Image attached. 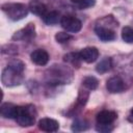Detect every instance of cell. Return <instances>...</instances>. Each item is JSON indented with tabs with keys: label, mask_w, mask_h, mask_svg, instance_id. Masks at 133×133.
Here are the masks:
<instances>
[{
	"label": "cell",
	"mask_w": 133,
	"mask_h": 133,
	"mask_svg": "<svg viewBox=\"0 0 133 133\" xmlns=\"http://www.w3.org/2000/svg\"><path fill=\"white\" fill-rule=\"evenodd\" d=\"M97 131H100V132H110L112 131V126L111 125H103V124H98L97 127H96Z\"/></svg>",
	"instance_id": "obj_21"
},
{
	"label": "cell",
	"mask_w": 133,
	"mask_h": 133,
	"mask_svg": "<svg viewBox=\"0 0 133 133\" xmlns=\"http://www.w3.org/2000/svg\"><path fill=\"white\" fill-rule=\"evenodd\" d=\"M42 18H43V21H44L47 25H54V24H57V23L60 22V20H61L60 16H59V12H58V11H55V10L47 11Z\"/></svg>",
	"instance_id": "obj_14"
},
{
	"label": "cell",
	"mask_w": 133,
	"mask_h": 133,
	"mask_svg": "<svg viewBox=\"0 0 133 133\" xmlns=\"http://www.w3.org/2000/svg\"><path fill=\"white\" fill-rule=\"evenodd\" d=\"M95 31L98 35V37L103 42H110L115 38V32L110 27H106L102 24L97 25L95 28Z\"/></svg>",
	"instance_id": "obj_6"
},
{
	"label": "cell",
	"mask_w": 133,
	"mask_h": 133,
	"mask_svg": "<svg viewBox=\"0 0 133 133\" xmlns=\"http://www.w3.org/2000/svg\"><path fill=\"white\" fill-rule=\"evenodd\" d=\"M122 38L124 42L128 44H132L133 43V28L129 26L124 27L122 30Z\"/></svg>",
	"instance_id": "obj_17"
},
{
	"label": "cell",
	"mask_w": 133,
	"mask_h": 133,
	"mask_svg": "<svg viewBox=\"0 0 133 133\" xmlns=\"http://www.w3.org/2000/svg\"><path fill=\"white\" fill-rule=\"evenodd\" d=\"M106 88L111 94H117V92H121V91L124 90L125 84H124V81L122 80L121 77L114 76V77H111V78H109L107 80V82H106Z\"/></svg>",
	"instance_id": "obj_7"
},
{
	"label": "cell",
	"mask_w": 133,
	"mask_h": 133,
	"mask_svg": "<svg viewBox=\"0 0 133 133\" xmlns=\"http://www.w3.org/2000/svg\"><path fill=\"white\" fill-rule=\"evenodd\" d=\"M82 84H83V86L86 87L87 89L94 90V89H96V88L98 87L99 81H98V79H97L96 77H94V76H87V77H85V78L83 79Z\"/></svg>",
	"instance_id": "obj_16"
},
{
	"label": "cell",
	"mask_w": 133,
	"mask_h": 133,
	"mask_svg": "<svg viewBox=\"0 0 133 133\" xmlns=\"http://www.w3.org/2000/svg\"><path fill=\"white\" fill-rule=\"evenodd\" d=\"M19 111V106L11 103H3L0 107L1 115L5 118H14L16 119Z\"/></svg>",
	"instance_id": "obj_11"
},
{
	"label": "cell",
	"mask_w": 133,
	"mask_h": 133,
	"mask_svg": "<svg viewBox=\"0 0 133 133\" xmlns=\"http://www.w3.org/2000/svg\"><path fill=\"white\" fill-rule=\"evenodd\" d=\"M38 128L45 132H56L59 129V123L50 117H44L38 122Z\"/></svg>",
	"instance_id": "obj_10"
},
{
	"label": "cell",
	"mask_w": 133,
	"mask_h": 133,
	"mask_svg": "<svg viewBox=\"0 0 133 133\" xmlns=\"http://www.w3.org/2000/svg\"><path fill=\"white\" fill-rule=\"evenodd\" d=\"M116 113L110 110H102L97 114V123L103 125H111L116 119Z\"/></svg>",
	"instance_id": "obj_12"
},
{
	"label": "cell",
	"mask_w": 133,
	"mask_h": 133,
	"mask_svg": "<svg viewBox=\"0 0 133 133\" xmlns=\"http://www.w3.org/2000/svg\"><path fill=\"white\" fill-rule=\"evenodd\" d=\"M28 8L32 14H34L36 16H39V17H43L47 12V6L38 0H32L29 3Z\"/></svg>",
	"instance_id": "obj_13"
},
{
	"label": "cell",
	"mask_w": 133,
	"mask_h": 133,
	"mask_svg": "<svg viewBox=\"0 0 133 133\" xmlns=\"http://www.w3.org/2000/svg\"><path fill=\"white\" fill-rule=\"evenodd\" d=\"M59 23H60L61 27L64 30H66L68 32L76 33V32L80 31L81 28H82L81 21L79 19L73 17V16H64V17H62Z\"/></svg>",
	"instance_id": "obj_4"
},
{
	"label": "cell",
	"mask_w": 133,
	"mask_h": 133,
	"mask_svg": "<svg viewBox=\"0 0 133 133\" xmlns=\"http://www.w3.org/2000/svg\"><path fill=\"white\" fill-rule=\"evenodd\" d=\"M111 66H112V60H111V58L105 57L104 59H102V60L97 64L96 71H97L98 73H100V74H104V73L110 71Z\"/></svg>",
	"instance_id": "obj_15"
},
{
	"label": "cell",
	"mask_w": 133,
	"mask_h": 133,
	"mask_svg": "<svg viewBox=\"0 0 133 133\" xmlns=\"http://www.w3.org/2000/svg\"><path fill=\"white\" fill-rule=\"evenodd\" d=\"M79 54H80L81 59L83 61H85L86 63H92L99 57V51L95 47H86V48L82 49L79 52Z\"/></svg>",
	"instance_id": "obj_8"
},
{
	"label": "cell",
	"mask_w": 133,
	"mask_h": 133,
	"mask_svg": "<svg viewBox=\"0 0 133 133\" xmlns=\"http://www.w3.org/2000/svg\"><path fill=\"white\" fill-rule=\"evenodd\" d=\"M23 77H22V72H19L9 65H7L1 75V81L4 86L11 87V86H17L22 83Z\"/></svg>",
	"instance_id": "obj_3"
},
{
	"label": "cell",
	"mask_w": 133,
	"mask_h": 133,
	"mask_svg": "<svg viewBox=\"0 0 133 133\" xmlns=\"http://www.w3.org/2000/svg\"><path fill=\"white\" fill-rule=\"evenodd\" d=\"M72 38V35L70 33H66V32H57L55 34V39L57 43L59 44H63V43H66L69 42L70 39Z\"/></svg>",
	"instance_id": "obj_20"
},
{
	"label": "cell",
	"mask_w": 133,
	"mask_h": 133,
	"mask_svg": "<svg viewBox=\"0 0 133 133\" xmlns=\"http://www.w3.org/2000/svg\"><path fill=\"white\" fill-rule=\"evenodd\" d=\"M128 118H129V121H130V122H132V123H133V108L130 110V114H129V117H128Z\"/></svg>",
	"instance_id": "obj_23"
},
{
	"label": "cell",
	"mask_w": 133,
	"mask_h": 133,
	"mask_svg": "<svg viewBox=\"0 0 133 133\" xmlns=\"http://www.w3.org/2000/svg\"><path fill=\"white\" fill-rule=\"evenodd\" d=\"M35 36V27L34 24L29 23L28 25H26L24 28L20 29L19 31L15 32V34L12 35V39L14 41H30Z\"/></svg>",
	"instance_id": "obj_5"
},
{
	"label": "cell",
	"mask_w": 133,
	"mask_h": 133,
	"mask_svg": "<svg viewBox=\"0 0 133 133\" xmlns=\"http://www.w3.org/2000/svg\"><path fill=\"white\" fill-rule=\"evenodd\" d=\"M87 123L84 119H77L73 123L72 125V130L75 132H79V131H84L87 129Z\"/></svg>",
	"instance_id": "obj_18"
},
{
	"label": "cell",
	"mask_w": 133,
	"mask_h": 133,
	"mask_svg": "<svg viewBox=\"0 0 133 133\" xmlns=\"http://www.w3.org/2000/svg\"><path fill=\"white\" fill-rule=\"evenodd\" d=\"M64 60L68 61V62H71L74 65H76V64H79L78 62L82 59H81L79 53H69V54L64 55Z\"/></svg>",
	"instance_id": "obj_19"
},
{
	"label": "cell",
	"mask_w": 133,
	"mask_h": 133,
	"mask_svg": "<svg viewBox=\"0 0 133 133\" xmlns=\"http://www.w3.org/2000/svg\"><path fill=\"white\" fill-rule=\"evenodd\" d=\"M84 1H85V0H71V2L74 3V4H76L79 8H81V6H82V4H83Z\"/></svg>",
	"instance_id": "obj_22"
},
{
	"label": "cell",
	"mask_w": 133,
	"mask_h": 133,
	"mask_svg": "<svg viewBox=\"0 0 133 133\" xmlns=\"http://www.w3.org/2000/svg\"><path fill=\"white\" fill-rule=\"evenodd\" d=\"M1 8L7 18L12 21H20L24 19L29 10V8L23 3H5Z\"/></svg>",
	"instance_id": "obj_1"
},
{
	"label": "cell",
	"mask_w": 133,
	"mask_h": 133,
	"mask_svg": "<svg viewBox=\"0 0 133 133\" xmlns=\"http://www.w3.org/2000/svg\"><path fill=\"white\" fill-rule=\"evenodd\" d=\"M35 115H36V112L33 106L31 105L19 106V111L16 117V121L22 127H30L34 124Z\"/></svg>",
	"instance_id": "obj_2"
},
{
	"label": "cell",
	"mask_w": 133,
	"mask_h": 133,
	"mask_svg": "<svg viewBox=\"0 0 133 133\" xmlns=\"http://www.w3.org/2000/svg\"><path fill=\"white\" fill-rule=\"evenodd\" d=\"M30 58L37 65H46L49 61V54L44 49H36L30 54Z\"/></svg>",
	"instance_id": "obj_9"
}]
</instances>
